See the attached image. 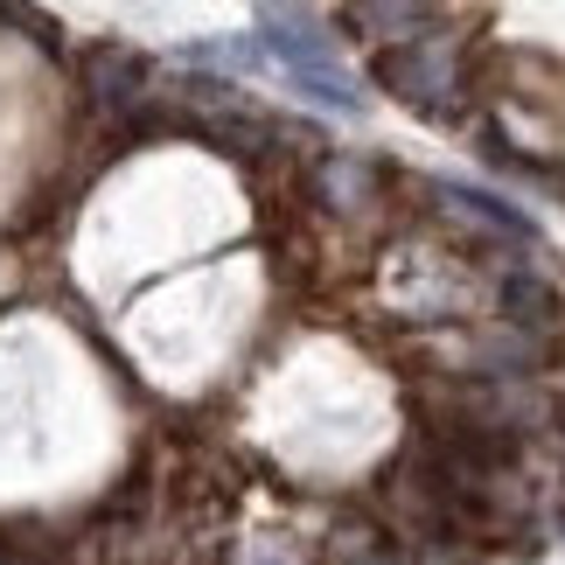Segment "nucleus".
<instances>
[{"mask_svg":"<svg viewBox=\"0 0 565 565\" xmlns=\"http://www.w3.org/2000/svg\"><path fill=\"white\" fill-rule=\"evenodd\" d=\"M371 71L391 98H405L412 113L426 119H454L461 113V42H454L447 29H419L405 42H384V50L371 56Z\"/></svg>","mask_w":565,"mask_h":565,"instance_id":"f03ea898","label":"nucleus"},{"mask_svg":"<svg viewBox=\"0 0 565 565\" xmlns=\"http://www.w3.org/2000/svg\"><path fill=\"white\" fill-rule=\"evenodd\" d=\"M342 29L363 35L371 50H384V42L433 29V0H342Z\"/></svg>","mask_w":565,"mask_h":565,"instance_id":"7ed1b4c3","label":"nucleus"},{"mask_svg":"<svg viewBox=\"0 0 565 565\" xmlns=\"http://www.w3.org/2000/svg\"><path fill=\"white\" fill-rule=\"evenodd\" d=\"M433 195L440 203H454L461 216H475V224H495L503 237H531V216L524 210H510L503 195H489V189H461V182H433Z\"/></svg>","mask_w":565,"mask_h":565,"instance_id":"20e7f679","label":"nucleus"},{"mask_svg":"<svg viewBox=\"0 0 565 565\" xmlns=\"http://www.w3.org/2000/svg\"><path fill=\"white\" fill-rule=\"evenodd\" d=\"M189 63H224V71H258L266 63V42L258 35H216V42H189Z\"/></svg>","mask_w":565,"mask_h":565,"instance_id":"39448f33","label":"nucleus"},{"mask_svg":"<svg viewBox=\"0 0 565 565\" xmlns=\"http://www.w3.org/2000/svg\"><path fill=\"white\" fill-rule=\"evenodd\" d=\"M258 42H266V56L294 77V92H308L315 105H329V113H363L356 77L342 71L335 42L321 35L308 14H294V8H279V0H266V8H258Z\"/></svg>","mask_w":565,"mask_h":565,"instance_id":"f257e3e1","label":"nucleus"}]
</instances>
